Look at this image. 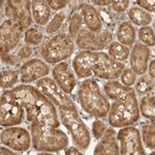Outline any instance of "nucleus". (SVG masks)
I'll return each instance as SVG.
<instances>
[{
    "label": "nucleus",
    "instance_id": "nucleus-11",
    "mask_svg": "<svg viewBox=\"0 0 155 155\" xmlns=\"http://www.w3.org/2000/svg\"><path fill=\"white\" fill-rule=\"evenodd\" d=\"M117 141L120 144L119 152L122 155H145L141 134L139 129L132 126L122 127L117 132Z\"/></svg>",
    "mask_w": 155,
    "mask_h": 155
},
{
    "label": "nucleus",
    "instance_id": "nucleus-21",
    "mask_svg": "<svg viewBox=\"0 0 155 155\" xmlns=\"http://www.w3.org/2000/svg\"><path fill=\"white\" fill-rule=\"evenodd\" d=\"M32 19L34 23L39 26H45L50 22L51 18V8L47 1L44 0H34L31 3Z\"/></svg>",
    "mask_w": 155,
    "mask_h": 155
},
{
    "label": "nucleus",
    "instance_id": "nucleus-43",
    "mask_svg": "<svg viewBox=\"0 0 155 155\" xmlns=\"http://www.w3.org/2000/svg\"><path fill=\"white\" fill-rule=\"evenodd\" d=\"M65 154L66 155H82L83 153L80 152L79 150H78L77 148H74V147H71V148L65 150Z\"/></svg>",
    "mask_w": 155,
    "mask_h": 155
},
{
    "label": "nucleus",
    "instance_id": "nucleus-42",
    "mask_svg": "<svg viewBox=\"0 0 155 155\" xmlns=\"http://www.w3.org/2000/svg\"><path fill=\"white\" fill-rule=\"evenodd\" d=\"M93 2L95 5H98V6H107V5H111V0H94V1H92Z\"/></svg>",
    "mask_w": 155,
    "mask_h": 155
},
{
    "label": "nucleus",
    "instance_id": "nucleus-32",
    "mask_svg": "<svg viewBox=\"0 0 155 155\" xmlns=\"http://www.w3.org/2000/svg\"><path fill=\"white\" fill-rule=\"evenodd\" d=\"M142 137L144 144L150 150L155 149V127L154 123H145L142 129Z\"/></svg>",
    "mask_w": 155,
    "mask_h": 155
},
{
    "label": "nucleus",
    "instance_id": "nucleus-23",
    "mask_svg": "<svg viewBox=\"0 0 155 155\" xmlns=\"http://www.w3.org/2000/svg\"><path fill=\"white\" fill-rule=\"evenodd\" d=\"M155 96L154 92H149L142 96L140 101V107L139 110L141 111L142 115L145 118L149 119L152 123L155 121Z\"/></svg>",
    "mask_w": 155,
    "mask_h": 155
},
{
    "label": "nucleus",
    "instance_id": "nucleus-40",
    "mask_svg": "<svg viewBox=\"0 0 155 155\" xmlns=\"http://www.w3.org/2000/svg\"><path fill=\"white\" fill-rule=\"evenodd\" d=\"M136 3L139 6H141L142 8L147 9L148 12H153L155 11V6H154V1H145V0H137L136 1Z\"/></svg>",
    "mask_w": 155,
    "mask_h": 155
},
{
    "label": "nucleus",
    "instance_id": "nucleus-35",
    "mask_svg": "<svg viewBox=\"0 0 155 155\" xmlns=\"http://www.w3.org/2000/svg\"><path fill=\"white\" fill-rule=\"evenodd\" d=\"M107 129V124L104 121V119H96L92 123V132L96 140H99L104 134V130Z\"/></svg>",
    "mask_w": 155,
    "mask_h": 155
},
{
    "label": "nucleus",
    "instance_id": "nucleus-37",
    "mask_svg": "<svg viewBox=\"0 0 155 155\" xmlns=\"http://www.w3.org/2000/svg\"><path fill=\"white\" fill-rule=\"evenodd\" d=\"M48 4L50 8L53 11H61L69 3L68 0H48Z\"/></svg>",
    "mask_w": 155,
    "mask_h": 155
},
{
    "label": "nucleus",
    "instance_id": "nucleus-6",
    "mask_svg": "<svg viewBox=\"0 0 155 155\" xmlns=\"http://www.w3.org/2000/svg\"><path fill=\"white\" fill-rule=\"evenodd\" d=\"M61 122L69 131L74 143L82 150H86L90 144V132L81 119L77 107L59 110Z\"/></svg>",
    "mask_w": 155,
    "mask_h": 155
},
{
    "label": "nucleus",
    "instance_id": "nucleus-44",
    "mask_svg": "<svg viewBox=\"0 0 155 155\" xmlns=\"http://www.w3.org/2000/svg\"><path fill=\"white\" fill-rule=\"evenodd\" d=\"M12 150H8V149L4 148V147H1V149H0V151H1V152H0V153H1V155H4V154H16L15 152H12Z\"/></svg>",
    "mask_w": 155,
    "mask_h": 155
},
{
    "label": "nucleus",
    "instance_id": "nucleus-18",
    "mask_svg": "<svg viewBox=\"0 0 155 155\" xmlns=\"http://www.w3.org/2000/svg\"><path fill=\"white\" fill-rule=\"evenodd\" d=\"M150 50L145 45L137 42L134 46L130 54H129V64L130 69L136 74L142 76L148 69V61L150 58Z\"/></svg>",
    "mask_w": 155,
    "mask_h": 155
},
{
    "label": "nucleus",
    "instance_id": "nucleus-38",
    "mask_svg": "<svg viewBox=\"0 0 155 155\" xmlns=\"http://www.w3.org/2000/svg\"><path fill=\"white\" fill-rule=\"evenodd\" d=\"M1 61L4 64H8V65H16L19 62L18 57L14 56L11 53L7 52H1Z\"/></svg>",
    "mask_w": 155,
    "mask_h": 155
},
{
    "label": "nucleus",
    "instance_id": "nucleus-34",
    "mask_svg": "<svg viewBox=\"0 0 155 155\" xmlns=\"http://www.w3.org/2000/svg\"><path fill=\"white\" fill-rule=\"evenodd\" d=\"M120 80H121V84H123L124 86L131 87L137 81V74L132 71V69L125 67L122 74H120Z\"/></svg>",
    "mask_w": 155,
    "mask_h": 155
},
{
    "label": "nucleus",
    "instance_id": "nucleus-24",
    "mask_svg": "<svg viewBox=\"0 0 155 155\" xmlns=\"http://www.w3.org/2000/svg\"><path fill=\"white\" fill-rule=\"evenodd\" d=\"M129 54H130V51H129L128 47L121 45L118 41H112L109 45L107 55L113 60H115V61H126L127 58L129 57Z\"/></svg>",
    "mask_w": 155,
    "mask_h": 155
},
{
    "label": "nucleus",
    "instance_id": "nucleus-3",
    "mask_svg": "<svg viewBox=\"0 0 155 155\" xmlns=\"http://www.w3.org/2000/svg\"><path fill=\"white\" fill-rule=\"evenodd\" d=\"M140 119L139 102L134 88L128 90L111 104L107 121L112 127L132 126Z\"/></svg>",
    "mask_w": 155,
    "mask_h": 155
},
{
    "label": "nucleus",
    "instance_id": "nucleus-19",
    "mask_svg": "<svg viewBox=\"0 0 155 155\" xmlns=\"http://www.w3.org/2000/svg\"><path fill=\"white\" fill-rule=\"evenodd\" d=\"M101 141L94 149V155H119V146L117 143V132L114 127H107Z\"/></svg>",
    "mask_w": 155,
    "mask_h": 155
},
{
    "label": "nucleus",
    "instance_id": "nucleus-16",
    "mask_svg": "<svg viewBox=\"0 0 155 155\" xmlns=\"http://www.w3.org/2000/svg\"><path fill=\"white\" fill-rule=\"evenodd\" d=\"M50 72L49 66L41 59H31L26 61L20 68V80L22 83L28 84L36 82L47 77Z\"/></svg>",
    "mask_w": 155,
    "mask_h": 155
},
{
    "label": "nucleus",
    "instance_id": "nucleus-2",
    "mask_svg": "<svg viewBox=\"0 0 155 155\" xmlns=\"http://www.w3.org/2000/svg\"><path fill=\"white\" fill-rule=\"evenodd\" d=\"M32 146L36 151L58 152L68 145V137L58 127H54L41 120L31 122Z\"/></svg>",
    "mask_w": 155,
    "mask_h": 155
},
{
    "label": "nucleus",
    "instance_id": "nucleus-31",
    "mask_svg": "<svg viewBox=\"0 0 155 155\" xmlns=\"http://www.w3.org/2000/svg\"><path fill=\"white\" fill-rule=\"evenodd\" d=\"M65 21V14L63 12H58L53 16V18L50 20V22L46 26V33L47 34H53L56 33L61 29L62 25Z\"/></svg>",
    "mask_w": 155,
    "mask_h": 155
},
{
    "label": "nucleus",
    "instance_id": "nucleus-14",
    "mask_svg": "<svg viewBox=\"0 0 155 155\" xmlns=\"http://www.w3.org/2000/svg\"><path fill=\"white\" fill-rule=\"evenodd\" d=\"M23 30L16 22L5 20L0 27V48L1 52L9 53L18 47L21 41V34Z\"/></svg>",
    "mask_w": 155,
    "mask_h": 155
},
{
    "label": "nucleus",
    "instance_id": "nucleus-15",
    "mask_svg": "<svg viewBox=\"0 0 155 155\" xmlns=\"http://www.w3.org/2000/svg\"><path fill=\"white\" fill-rule=\"evenodd\" d=\"M101 56V52L81 51L79 52L74 60L72 67L79 79H86L93 74V66Z\"/></svg>",
    "mask_w": 155,
    "mask_h": 155
},
{
    "label": "nucleus",
    "instance_id": "nucleus-39",
    "mask_svg": "<svg viewBox=\"0 0 155 155\" xmlns=\"http://www.w3.org/2000/svg\"><path fill=\"white\" fill-rule=\"evenodd\" d=\"M32 48L28 45H26V46H23L21 49L19 50L18 52V55H17V57H18L19 60H25L27 59L28 57H30L32 55Z\"/></svg>",
    "mask_w": 155,
    "mask_h": 155
},
{
    "label": "nucleus",
    "instance_id": "nucleus-36",
    "mask_svg": "<svg viewBox=\"0 0 155 155\" xmlns=\"http://www.w3.org/2000/svg\"><path fill=\"white\" fill-rule=\"evenodd\" d=\"M129 3H130V2H129L128 0H120V1L119 0H116V1L111 2V6L116 12L122 14V12H124L128 8Z\"/></svg>",
    "mask_w": 155,
    "mask_h": 155
},
{
    "label": "nucleus",
    "instance_id": "nucleus-33",
    "mask_svg": "<svg viewBox=\"0 0 155 155\" xmlns=\"http://www.w3.org/2000/svg\"><path fill=\"white\" fill-rule=\"evenodd\" d=\"M139 38L142 44L146 47H154L155 35L153 28L149 26H144L139 30Z\"/></svg>",
    "mask_w": 155,
    "mask_h": 155
},
{
    "label": "nucleus",
    "instance_id": "nucleus-13",
    "mask_svg": "<svg viewBox=\"0 0 155 155\" xmlns=\"http://www.w3.org/2000/svg\"><path fill=\"white\" fill-rule=\"evenodd\" d=\"M123 62L115 61L107 53L101 52V56L93 66V74L99 79L113 81L120 78L123 69L125 68Z\"/></svg>",
    "mask_w": 155,
    "mask_h": 155
},
{
    "label": "nucleus",
    "instance_id": "nucleus-30",
    "mask_svg": "<svg viewBox=\"0 0 155 155\" xmlns=\"http://www.w3.org/2000/svg\"><path fill=\"white\" fill-rule=\"evenodd\" d=\"M44 41V34L36 27L28 28L24 33V41L26 45H32V46H38Z\"/></svg>",
    "mask_w": 155,
    "mask_h": 155
},
{
    "label": "nucleus",
    "instance_id": "nucleus-7",
    "mask_svg": "<svg viewBox=\"0 0 155 155\" xmlns=\"http://www.w3.org/2000/svg\"><path fill=\"white\" fill-rule=\"evenodd\" d=\"M24 107L12 95V90H6L0 99V125L2 127L18 126L24 119Z\"/></svg>",
    "mask_w": 155,
    "mask_h": 155
},
{
    "label": "nucleus",
    "instance_id": "nucleus-29",
    "mask_svg": "<svg viewBox=\"0 0 155 155\" xmlns=\"http://www.w3.org/2000/svg\"><path fill=\"white\" fill-rule=\"evenodd\" d=\"M154 89V80H152L151 78L148 76L142 74L141 78H139V80L136 81V93L140 96H143L145 94L152 92Z\"/></svg>",
    "mask_w": 155,
    "mask_h": 155
},
{
    "label": "nucleus",
    "instance_id": "nucleus-5",
    "mask_svg": "<svg viewBox=\"0 0 155 155\" xmlns=\"http://www.w3.org/2000/svg\"><path fill=\"white\" fill-rule=\"evenodd\" d=\"M74 50V42L68 34H57L48 39L41 49V55L45 62L57 64L69 58Z\"/></svg>",
    "mask_w": 155,
    "mask_h": 155
},
{
    "label": "nucleus",
    "instance_id": "nucleus-10",
    "mask_svg": "<svg viewBox=\"0 0 155 155\" xmlns=\"http://www.w3.org/2000/svg\"><path fill=\"white\" fill-rule=\"evenodd\" d=\"M31 3L32 1L28 0H8L5 2L4 16L7 20L16 22L23 31H26L33 21L32 12L30 11Z\"/></svg>",
    "mask_w": 155,
    "mask_h": 155
},
{
    "label": "nucleus",
    "instance_id": "nucleus-25",
    "mask_svg": "<svg viewBox=\"0 0 155 155\" xmlns=\"http://www.w3.org/2000/svg\"><path fill=\"white\" fill-rule=\"evenodd\" d=\"M128 18L132 24L137 26H148L152 22V16L140 7H131L128 12Z\"/></svg>",
    "mask_w": 155,
    "mask_h": 155
},
{
    "label": "nucleus",
    "instance_id": "nucleus-4",
    "mask_svg": "<svg viewBox=\"0 0 155 155\" xmlns=\"http://www.w3.org/2000/svg\"><path fill=\"white\" fill-rule=\"evenodd\" d=\"M77 96L82 109L96 118L107 116L110 111L109 101L101 93L98 84L93 79H85L78 88Z\"/></svg>",
    "mask_w": 155,
    "mask_h": 155
},
{
    "label": "nucleus",
    "instance_id": "nucleus-20",
    "mask_svg": "<svg viewBox=\"0 0 155 155\" xmlns=\"http://www.w3.org/2000/svg\"><path fill=\"white\" fill-rule=\"evenodd\" d=\"M79 9L81 12L84 24L86 25L89 31L97 32L102 29L104 23H102L97 9L93 5L88 3H81L79 5Z\"/></svg>",
    "mask_w": 155,
    "mask_h": 155
},
{
    "label": "nucleus",
    "instance_id": "nucleus-26",
    "mask_svg": "<svg viewBox=\"0 0 155 155\" xmlns=\"http://www.w3.org/2000/svg\"><path fill=\"white\" fill-rule=\"evenodd\" d=\"M128 88L129 87L124 86L123 84L119 83L118 81H109L104 85V93L113 101L120 98L128 90Z\"/></svg>",
    "mask_w": 155,
    "mask_h": 155
},
{
    "label": "nucleus",
    "instance_id": "nucleus-22",
    "mask_svg": "<svg viewBox=\"0 0 155 155\" xmlns=\"http://www.w3.org/2000/svg\"><path fill=\"white\" fill-rule=\"evenodd\" d=\"M137 31L132 25L127 21L119 24L117 29V39L118 42L126 47H130L136 42Z\"/></svg>",
    "mask_w": 155,
    "mask_h": 155
},
{
    "label": "nucleus",
    "instance_id": "nucleus-12",
    "mask_svg": "<svg viewBox=\"0 0 155 155\" xmlns=\"http://www.w3.org/2000/svg\"><path fill=\"white\" fill-rule=\"evenodd\" d=\"M1 143L17 152H25L31 146V136L23 127L12 126L1 131Z\"/></svg>",
    "mask_w": 155,
    "mask_h": 155
},
{
    "label": "nucleus",
    "instance_id": "nucleus-9",
    "mask_svg": "<svg viewBox=\"0 0 155 155\" xmlns=\"http://www.w3.org/2000/svg\"><path fill=\"white\" fill-rule=\"evenodd\" d=\"M36 87L42 93L55 104V107L59 110L61 109H72L77 107L74 101L69 94H66L58 84L51 78H42V79L36 81Z\"/></svg>",
    "mask_w": 155,
    "mask_h": 155
},
{
    "label": "nucleus",
    "instance_id": "nucleus-8",
    "mask_svg": "<svg viewBox=\"0 0 155 155\" xmlns=\"http://www.w3.org/2000/svg\"><path fill=\"white\" fill-rule=\"evenodd\" d=\"M114 38V34L109 28H104L97 32L89 31L82 28L76 38L78 48L82 51L98 52L102 51L107 45H110Z\"/></svg>",
    "mask_w": 155,
    "mask_h": 155
},
{
    "label": "nucleus",
    "instance_id": "nucleus-1",
    "mask_svg": "<svg viewBox=\"0 0 155 155\" xmlns=\"http://www.w3.org/2000/svg\"><path fill=\"white\" fill-rule=\"evenodd\" d=\"M12 92L15 98L24 107L28 122L41 120L54 127L60 126L55 104L37 87L20 85L12 88Z\"/></svg>",
    "mask_w": 155,
    "mask_h": 155
},
{
    "label": "nucleus",
    "instance_id": "nucleus-17",
    "mask_svg": "<svg viewBox=\"0 0 155 155\" xmlns=\"http://www.w3.org/2000/svg\"><path fill=\"white\" fill-rule=\"evenodd\" d=\"M52 74L54 81L58 84L60 88L66 94H71L77 85V79L69 64L66 62L57 63L53 67Z\"/></svg>",
    "mask_w": 155,
    "mask_h": 155
},
{
    "label": "nucleus",
    "instance_id": "nucleus-27",
    "mask_svg": "<svg viewBox=\"0 0 155 155\" xmlns=\"http://www.w3.org/2000/svg\"><path fill=\"white\" fill-rule=\"evenodd\" d=\"M83 18L80 9H74L69 17V23H68V35L72 39L77 38L78 34H79L80 30L82 29V25H83Z\"/></svg>",
    "mask_w": 155,
    "mask_h": 155
},
{
    "label": "nucleus",
    "instance_id": "nucleus-28",
    "mask_svg": "<svg viewBox=\"0 0 155 155\" xmlns=\"http://www.w3.org/2000/svg\"><path fill=\"white\" fill-rule=\"evenodd\" d=\"M19 80V72L16 69L3 68L1 69V78H0V86L2 89L11 88Z\"/></svg>",
    "mask_w": 155,
    "mask_h": 155
},
{
    "label": "nucleus",
    "instance_id": "nucleus-41",
    "mask_svg": "<svg viewBox=\"0 0 155 155\" xmlns=\"http://www.w3.org/2000/svg\"><path fill=\"white\" fill-rule=\"evenodd\" d=\"M148 71H149V77L151 78L152 80H154V78H155V74H154V71H155V61H154V60H152V61L150 62Z\"/></svg>",
    "mask_w": 155,
    "mask_h": 155
}]
</instances>
